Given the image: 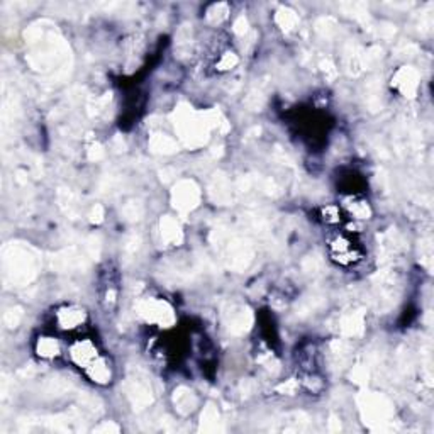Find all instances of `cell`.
I'll return each instance as SVG.
<instances>
[{"label":"cell","mask_w":434,"mask_h":434,"mask_svg":"<svg viewBox=\"0 0 434 434\" xmlns=\"http://www.w3.org/2000/svg\"><path fill=\"white\" fill-rule=\"evenodd\" d=\"M34 351L42 360H55L62 355V343L55 336H41L36 341Z\"/></svg>","instance_id":"8992f818"},{"label":"cell","mask_w":434,"mask_h":434,"mask_svg":"<svg viewBox=\"0 0 434 434\" xmlns=\"http://www.w3.org/2000/svg\"><path fill=\"white\" fill-rule=\"evenodd\" d=\"M345 210L346 217L351 219H370L372 216V207L368 204L367 199H363L358 193H350L345 197V202L339 204Z\"/></svg>","instance_id":"5b68a950"},{"label":"cell","mask_w":434,"mask_h":434,"mask_svg":"<svg viewBox=\"0 0 434 434\" xmlns=\"http://www.w3.org/2000/svg\"><path fill=\"white\" fill-rule=\"evenodd\" d=\"M88 322V312L80 306H63L55 312V326L63 333H79Z\"/></svg>","instance_id":"7a4b0ae2"},{"label":"cell","mask_w":434,"mask_h":434,"mask_svg":"<svg viewBox=\"0 0 434 434\" xmlns=\"http://www.w3.org/2000/svg\"><path fill=\"white\" fill-rule=\"evenodd\" d=\"M328 249L331 260L339 266H345V268L358 265L363 260V248L346 231H339V233L331 236Z\"/></svg>","instance_id":"6da1fadb"},{"label":"cell","mask_w":434,"mask_h":434,"mask_svg":"<svg viewBox=\"0 0 434 434\" xmlns=\"http://www.w3.org/2000/svg\"><path fill=\"white\" fill-rule=\"evenodd\" d=\"M85 375L90 382H93L96 385H109L113 382L114 370L113 365H110L109 358L104 355H101L96 362H92L87 368L84 370Z\"/></svg>","instance_id":"277c9868"},{"label":"cell","mask_w":434,"mask_h":434,"mask_svg":"<svg viewBox=\"0 0 434 434\" xmlns=\"http://www.w3.org/2000/svg\"><path fill=\"white\" fill-rule=\"evenodd\" d=\"M101 355L102 353L98 351L96 343H93L92 339H88V338L75 339V341H73L70 345V348H68V356H70V362L75 365V367L81 368V370H85V368H87L90 363L96 362V360Z\"/></svg>","instance_id":"3957f363"},{"label":"cell","mask_w":434,"mask_h":434,"mask_svg":"<svg viewBox=\"0 0 434 434\" xmlns=\"http://www.w3.org/2000/svg\"><path fill=\"white\" fill-rule=\"evenodd\" d=\"M319 217L329 227H338L346 221L345 210L339 204H326L324 207L319 209Z\"/></svg>","instance_id":"52a82bcc"}]
</instances>
